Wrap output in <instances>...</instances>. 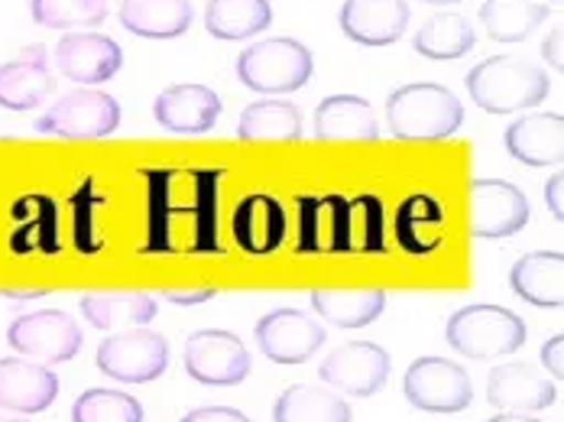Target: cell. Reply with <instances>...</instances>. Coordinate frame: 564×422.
<instances>
[{
	"mask_svg": "<svg viewBox=\"0 0 564 422\" xmlns=\"http://www.w3.org/2000/svg\"><path fill=\"white\" fill-rule=\"evenodd\" d=\"M467 91L487 115H516L549 98V72L522 56H490L467 72Z\"/></svg>",
	"mask_w": 564,
	"mask_h": 422,
	"instance_id": "obj_1",
	"label": "cell"
},
{
	"mask_svg": "<svg viewBox=\"0 0 564 422\" xmlns=\"http://www.w3.org/2000/svg\"><path fill=\"white\" fill-rule=\"evenodd\" d=\"M387 121L395 140H448L464 123V108L452 88L412 82L387 98Z\"/></svg>",
	"mask_w": 564,
	"mask_h": 422,
	"instance_id": "obj_2",
	"label": "cell"
},
{
	"mask_svg": "<svg viewBox=\"0 0 564 422\" xmlns=\"http://www.w3.org/2000/svg\"><path fill=\"white\" fill-rule=\"evenodd\" d=\"M525 335H529L525 322L516 312L494 302L464 305L445 325L448 345L457 355L474 358V361H494V358L516 355L525 345Z\"/></svg>",
	"mask_w": 564,
	"mask_h": 422,
	"instance_id": "obj_3",
	"label": "cell"
},
{
	"mask_svg": "<svg viewBox=\"0 0 564 422\" xmlns=\"http://www.w3.org/2000/svg\"><path fill=\"white\" fill-rule=\"evenodd\" d=\"M315 72L312 53L289 36L260 40L237 56V78L260 95H292L308 85Z\"/></svg>",
	"mask_w": 564,
	"mask_h": 422,
	"instance_id": "obj_4",
	"label": "cell"
},
{
	"mask_svg": "<svg viewBox=\"0 0 564 422\" xmlns=\"http://www.w3.org/2000/svg\"><path fill=\"white\" fill-rule=\"evenodd\" d=\"M532 218L529 198L503 180H474L467 185V228L477 241H503L519 235Z\"/></svg>",
	"mask_w": 564,
	"mask_h": 422,
	"instance_id": "obj_5",
	"label": "cell"
},
{
	"mask_svg": "<svg viewBox=\"0 0 564 422\" xmlns=\"http://www.w3.org/2000/svg\"><path fill=\"white\" fill-rule=\"evenodd\" d=\"M98 370L120 383H153L170 367V342L150 328H123L101 342Z\"/></svg>",
	"mask_w": 564,
	"mask_h": 422,
	"instance_id": "obj_6",
	"label": "cell"
},
{
	"mask_svg": "<svg viewBox=\"0 0 564 422\" xmlns=\"http://www.w3.org/2000/svg\"><path fill=\"white\" fill-rule=\"evenodd\" d=\"M7 345L36 364H65L82 351V328L62 309L20 315L7 328Z\"/></svg>",
	"mask_w": 564,
	"mask_h": 422,
	"instance_id": "obj_7",
	"label": "cell"
},
{
	"mask_svg": "<svg viewBox=\"0 0 564 422\" xmlns=\"http://www.w3.org/2000/svg\"><path fill=\"white\" fill-rule=\"evenodd\" d=\"M405 400L422 413H460L474 400V383L460 364L448 358H419L402 377Z\"/></svg>",
	"mask_w": 564,
	"mask_h": 422,
	"instance_id": "obj_8",
	"label": "cell"
},
{
	"mask_svg": "<svg viewBox=\"0 0 564 422\" xmlns=\"http://www.w3.org/2000/svg\"><path fill=\"white\" fill-rule=\"evenodd\" d=\"M117 123H120V105L113 95L101 88H75L62 95L36 121V130L68 140H98V137H111Z\"/></svg>",
	"mask_w": 564,
	"mask_h": 422,
	"instance_id": "obj_9",
	"label": "cell"
},
{
	"mask_svg": "<svg viewBox=\"0 0 564 422\" xmlns=\"http://www.w3.org/2000/svg\"><path fill=\"white\" fill-rule=\"evenodd\" d=\"M247 345L221 328H202L185 342V374L205 387H237L250 377Z\"/></svg>",
	"mask_w": 564,
	"mask_h": 422,
	"instance_id": "obj_10",
	"label": "cell"
},
{
	"mask_svg": "<svg viewBox=\"0 0 564 422\" xmlns=\"http://www.w3.org/2000/svg\"><path fill=\"white\" fill-rule=\"evenodd\" d=\"M253 335H257V348L282 367L312 361L318 355V348L328 342L325 325L315 315H305L299 309H276V312L263 315L257 322Z\"/></svg>",
	"mask_w": 564,
	"mask_h": 422,
	"instance_id": "obj_11",
	"label": "cell"
},
{
	"mask_svg": "<svg viewBox=\"0 0 564 422\" xmlns=\"http://www.w3.org/2000/svg\"><path fill=\"white\" fill-rule=\"evenodd\" d=\"M390 367L393 361H390L387 348H380L373 342H350L325 358L318 377L332 390H340L347 397H373L387 387Z\"/></svg>",
	"mask_w": 564,
	"mask_h": 422,
	"instance_id": "obj_12",
	"label": "cell"
},
{
	"mask_svg": "<svg viewBox=\"0 0 564 422\" xmlns=\"http://www.w3.org/2000/svg\"><path fill=\"white\" fill-rule=\"evenodd\" d=\"M56 68L75 82L78 88H95L101 82L113 78L123 65V50L120 43L105 36V33H65L56 43Z\"/></svg>",
	"mask_w": 564,
	"mask_h": 422,
	"instance_id": "obj_13",
	"label": "cell"
},
{
	"mask_svg": "<svg viewBox=\"0 0 564 422\" xmlns=\"http://www.w3.org/2000/svg\"><path fill=\"white\" fill-rule=\"evenodd\" d=\"M562 383L522 361L494 367L487 377V400L503 413H539L558 403Z\"/></svg>",
	"mask_w": 564,
	"mask_h": 422,
	"instance_id": "obj_14",
	"label": "cell"
},
{
	"mask_svg": "<svg viewBox=\"0 0 564 422\" xmlns=\"http://www.w3.org/2000/svg\"><path fill=\"white\" fill-rule=\"evenodd\" d=\"M58 377L46 364L3 358L0 361V410L33 416L56 403Z\"/></svg>",
	"mask_w": 564,
	"mask_h": 422,
	"instance_id": "obj_15",
	"label": "cell"
},
{
	"mask_svg": "<svg viewBox=\"0 0 564 422\" xmlns=\"http://www.w3.org/2000/svg\"><path fill=\"white\" fill-rule=\"evenodd\" d=\"M153 118L170 133H208L221 118V98L208 85H172L156 95Z\"/></svg>",
	"mask_w": 564,
	"mask_h": 422,
	"instance_id": "obj_16",
	"label": "cell"
},
{
	"mask_svg": "<svg viewBox=\"0 0 564 422\" xmlns=\"http://www.w3.org/2000/svg\"><path fill=\"white\" fill-rule=\"evenodd\" d=\"M405 0H344L338 20L347 40L360 46H390L409 26Z\"/></svg>",
	"mask_w": 564,
	"mask_h": 422,
	"instance_id": "obj_17",
	"label": "cell"
},
{
	"mask_svg": "<svg viewBox=\"0 0 564 422\" xmlns=\"http://www.w3.org/2000/svg\"><path fill=\"white\" fill-rule=\"evenodd\" d=\"M43 46L26 50L20 59L0 65V108L7 111H33L56 91L53 68L43 56Z\"/></svg>",
	"mask_w": 564,
	"mask_h": 422,
	"instance_id": "obj_18",
	"label": "cell"
},
{
	"mask_svg": "<svg viewBox=\"0 0 564 422\" xmlns=\"http://www.w3.org/2000/svg\"><path fill=\"white\" fill-rule=\"evenodd\" d=\"M230 228H234L237 247H243L253 257H267V253L280 250V244L285 241L289 218L273 195L257 192V195H247L243 202H237Z\"/></svg>",
	"mask_w": 564,
	"mask_h": 422,
	"instance_id": "obj_19",
	"label": "cell"
},
{
	"mask_svg": "<svg viewBox=\"0 0 564 422\" xmlns=\"http://www.w3.org/2000/svg\"><path fill=\"white\" fill-rule=\"evenodd\" d=\"M507 150L522 166H562L564 160V118L542 111L525 115L507 130Z\"/></svg>",
	"mask_w": 564,
	"mask_h": 422,
	"instance_id": "obj_20",
	"label": "cell"
},
{
	"mask_svg": "<svg viewBox=\"0 0 564 422\" xmlns=\"http://www.w3.org/2000/svg\"><path fill=\"white\" fill-rule=\"evenodd\" d=\"M299 250L347 253V198L322 195L299 202Z\"/></svg>",
	"mask_w": 564,
	"mask_h": 422,
	"instance_id": "obj_21",
	"label": "cell"
},
{
	"mask_svg": "<svg viewBox=\"0 0 564 422\" xmlns=\"http://www.w3.org/2000/svg\"><path fill=\"white\" fill-rule=\"evenodd\" d=\"M512 293L539 309L564 305V253L562 250H535L516 260L509 270Z\"/></svg>",
	"mask_w": 564,
	"mask_h": 422,
	"instance_id": "obj_22",
	"label": "cell"
},
{
	"mask_svg": "<svg viewBox=\"0 0 564 422\" xmlns=\"http://www.w3.org/2000/svg\"><path fill=\"white\" fill-rule=\"evenodd\" d=\"M448 231V218L438 198L432 195H409L395 208V241L412 257L435 253Z\"/></svg>",
	"mask_w": 564,
	"mask_h": 422,
	"instance_id": "obj_23",
	"label": "cell"
},
{
	"mask_svg": "<svg viewBox=\"0 0 564 422\" xmlns=\"http://www.w3.org/2000/svg\"><path fill=\"white\" fill-rule=\"evenodd\" d=\"M82 315L101 328V332H120V328H143L156 318L160 305L150 293L137 290H105V293H85L82 296Z\"/></svg>",
	"mask_w": 564,
	"mask_h": 422,
	"instance_id": "obj_24",
	"label": "cell"
},
{
	"mask_svg": "<svg viewBox=\"0 0 564 422\" xmlns=\"http://www.w3.org/2000/svg\"><path fill=\"white\" fill-rule=\"evenodd\" d=\"M308 300L328 325L338 328L373 325L387 309V293L377 286H328V290H312Z\"/></svg>",
	"mask_w": 564,
	"mask_h": 422,
	"instance_id": "obj_25",
	"label": "cell"
},
{
	"mask_svg": "<svg viewBox=\"0 0 564 422\" xmlns=\"http://www.w3.org/2000/svg\"><path fill=\"white\" fill-rule=\"evenodd\" d=\"M120 23L143 40H178L192 26L188 0H120Z\"/></svg>",
	"mask_w": 564,
	"mask_h": 422,
	"instance_id": "obj_26",
	"label": "cell"
},
{
	"mask_svg": "<svg viewBox=\"0 0 564 422\" xmlns=\"http://www.w3.org/2000/svg\"><path fill=\"white\" fill-rule=\"evenodd\" d=\"M318 140H377L380 123L373 105L357 95H332L315 108Z\"/></svg>",
	"mask_w": 564,
	"mask_h": 422,
	"instance_id": "obj_27",
	"label": "cell"
},
{
	"mask_svg": "<svg viewBox=\"0 0 564 422\" xmlns=\"http://www.w3.org/2000/svg\"><path fill=\"white\" fill-rule=\"evenodd\" d=\"M412 46L419 56L435 62H448L467 56L474 46H477V30L474 23L457 13V10H442V13H432L412 36Z\"/></svg>",
	"mask_w": 564,
	"mask_h": 422,
	"instance_id": "obj_28",
	"label": "cell"
},
{
	"mask_svg": "<svg viewBox=\"0 0 564 422\" xmlns=\"http://www.w3.org/2000/svg\"><path fill=\"white\" fill-rule=\"evenodd\" d=\"M273 23L270 0H208L205 7V30L215 40H250Z\"/></svg>",
	"mask_w": 564,
	"mask_h": 422,
	"instance_id": "obj_29",
	"label": "cell"
},
{
	"mask_svg": "<svg viewBox=\"0 0 564 422\" xmlns=\"http://www.w3.org/2000/svg\"><path fill=\"white\" fill-rule=\"evenodd\" d=\"M549 20V3L539 0H487L480 23L494 43H522Z\"/></svg>",
	"mask_w": 564,
	"mask_h": 422,
	"instance_id": "obj_30",
	"label": "cell"
},
{
	"mask_svg": "<svg viewBox=\"0 0 564 422\" xmlns=\"http://www.w3.org/2000/svg\"><path fill=\"white\" fill-rule=\"evenodd\" d=\"M354 413L340 393H328L308 383H295L282 390L276 407H273V422H350Z\"/></svg>",
	"mask_w": 564,
	"mask_h": 422,
	"instance_id": "obj_31",
	"label": "cell"
},
{
	"mask_svg": "<svg viewBox=\"0 0 564 422\" xmlns=\"http://www.w3.org/2000/svg\"><path fill=\"white\" fill-rule=\"evenodd\" d=\"M302 137V111L292 101H253L243 108L237 121V140H299Z\"/></svg>",
	"mask_w": 564,
	"mask_h": 422,
	"instance_id": "obj_32",
	"label": "cell"
},
{
	"mask_svg": "<svg viewBox=\"0 0 564 422\" xmlns=\"http://www.w3.org/2000/svg\"><path fill=\"white\" fill-rule=\"evenodd\" d=\"M30 13L46 30H91L108 20V0H30Z\"/></svg>",
	"mask_w": 564,
	"mask_h": 422,
	"instance_id": "obj_33",
	"label": "cell"
},
{
	"mask_svg": "<svg viewBox=\"0 0 564 422\" xmlns=\"http://www.w3.org/2000/svg\"><path fill=\"white\" fill-rule=\"evenodd\" d=\"M387 215L383 202L373 195H360L347 202V253H380L387 250Z\"/></svg>",
	"mask_w": 564,
	"mask_h": 422,
	"instance_id": "obj_34",
	"label": "cell"
},
{
	"mask_svg": "<svg viewBox=\"0 0 564 422\" xmlns=\"http://www.w3.org/2000/svg\"><path fill=\"white\" fill-rule=\"evenodd\" d=\"M72 422H143V407L130 393L95 387L75 400Z\"/></svg>",
	"mask_w": 564,
	"mask_h": 422,
	"instance_id": "obj_35",
	"label": "cell"
},
{
	"mask_svg": "<svg viewBox=\"0 0 564 422\" xmlns=\"http://www.w3.org/2000/svg\"><path fill=\"white\" fill-rule=\"evenodd\" d=\"M33 215L26 212V205L20 202L13 208L17 221H26V228H17L13 247L17 250H56V205L50 198H30Z\"/></svg>",
	"mask_w": 564,
	"mask_h": 422,
	"instance_id": "obj_36",
	"label": "cell"
},
{
	"mask_svg": "<svg viewBox=\"0 0 564 422\" xmlns=\"http://www.w3.org/2000/svg\"><path fill=\"white\" fill-rule=\"evenodd\" d=\"M542 367L549 370V377H552L555 383H562L564 380V335H555V338H549V342H545V348H542Z\"/></svg>",
	"mask_w": 564,
	"mask_h": 422,
	"instance_id": "obj_37",
	"label": "cell"
},
{
	"mask_svg": "<svg viewBox=\"0 0 564 422\" xmlns=\"http://www.w3.org/2000/svg\"><path fill=\"white\" fill-rule=\"evenodd\" d=\"M182 422H250L240 410L234 407H202V410H192L188 416H182Z\"/></svg>",
	"mask_w": 564,
	"mask_h": 422,
	"instance_id": "obj_38",
	"label": "cell"
},
{
	"mask_svg": "<svg viewBox=\"0 0 564 422\" xmlns=\"http://www.w3.org/2000/svg\"><path fill=\"white\" fill-rule=\"evenodd\" d=\"M218 290L215 286H198V290H166L163 300L175 302V305H202V302L215 300Z\"/></svg>",
	"mask_w": 564,
	"mask_h": 422,
	"instance_id": "obj_39",
	"label": "cell"
},
{
	"mask_svg": "<svg viewBox=\"0 0 564 422\" xmlns=\"http://www.w3.org/2000/svg\"><path fill=\"white\" fill-rule=\"evenodd\" d=\"M545 202H549V208H552V215H555V221L562 225L564 221V173L558 170L549 185H545Z\"/></svg>",
	"mask_w": 564,
	"mask_h": 422,
	"instance_id": "obj_40",
	"label": "cell"
},
{
	"mask_svg": "<svg viewBox=\"0 0 564 422\" xmlns=\"http://www.w3.org/2000/svg\"><path fill=\"white\" fill-rule=\"evenodd\" d=\"M562 40H564V33H562V23H558V26L545 36V43H542V56H545V62H552V68H555V72H562L564 68Z\"/></svg>",
	"mask_w": 564,
	"mask_h": 422,
	"instance_id": "obj_41",
	"label": "cell"
},
{
	"mask_svg": "<svg viewBox=\"0 0 564 422\" xmlns=\"http://www.w3.org/2000/svg\"><path fill=\"white\" fill-rule=\"evenodd\" d=\"M50 290H3V296L10 300H36V296H46Z\"/></svg>",
	"mask_w": 564,
	"mask_h": 422,
	"instance_id": "obj_42",
	"label": "cell"
},
{
	"mask_svg": "<svg viewBox=\"0 0 564 422\" xmlns=\"http://www.w3.org/2000/svg\"><path fill=\"white\" fill-rule=\"evenodd\" d=\"M490 422H542V420H535L532 413H497Z\"/></svg>",
	"mask_w": 564,
	"mask_h": 422,
	"instance_id": "obj_43",
	"label": "cell"
},
{
	"mask_svg": "<svg viewBox=\"0 0 564 422\" xmlns=\"http://www.w3.org/2000/svg\"><path fill=\"white\" fill-rule=\"evenodd\" d=\"M422 3H432V7H452V3H460V0H422Z\"/></svg>",
	"mask_w": 564,
	"mask_h": 422,
	"instance_id": "obj_44",
	"label": "cell"
},
{
	"mask_svg": "<svg viewBox=\"0 0 564 422\" xmlns=\"http://www.w3.org/2000/svg\"><path fill=\"white\" fill-rule=\"evenodd\" d=\"M0 422H26V420H10V416H3V413H0Z\"/></svg>",
	"mask_w": 564,
	"mask_h": 422,
	"instance_id": "obj_45",
	"label": "cell"
},
{
	"mask_svg": "<svg viewBox=\"0 0 564 422\" xmlns=\"http://www.w3.org/2000/svg\"><path fill=\"white\" fill-rule=\"evenodd\" d=\"M549 3H562V0H549Z\"/></svg>",
	"mask_w": 564,
	"mask_h": 422,
	"instance_id": "obj_46",
	"label": "cell"
}]
</instances>
